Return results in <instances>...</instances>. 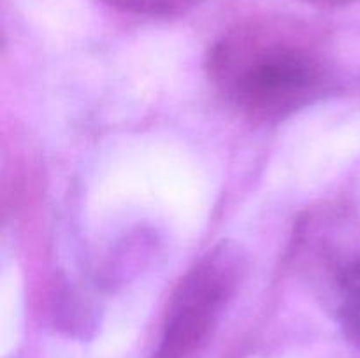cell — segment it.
Listing matches in <instances>:
<instances>
[{"mask_svg": "<svg viewBox=\"0 0 360 358\" xmlns=\"http://www.w3.org/2000/svg\"><path fill=\"white\" fill-rule=\"evenodd\" d=\"M211 77L243 114L281 121L322 97L329 69L306 32L292 23L238 27L210 51Z\"/></svg>", "mask_w": 360, "mask_h": 358, "instance_id": "cell-1", "label": "cell"}, {"mask_svg": "<svg viewBox=\"0 0 360 358\" xmlns=\"http://www.w3.org/2000/svg\"><path fill=\"white\" fill-rule=\"evenodd\" d=\"M248 269L238 242L221 241L207 249L176 288L164 323L160 358H186L213 329L221 309L238 293Z\"/></svg>", "mask_w": 360, "mask_h": 358, "instance_id": "cell-2", "label": "cell"}, {"mask_svg": "<svg viewBox=\"0 0 360 358\" xmlns=\"http://www.w3.org/2000/svg\"><path fill=\"white\" fill-rule=\"evenodd\" d=\"M297 2L304 4V6L315 7V9H323V11H330V9H341V7H347L350 4L357 2V0H297Z\"/></svg>", "mask_w": 360, "mask_h": 358, "instance_id": "cell-5", "label": "cell"}, {"mask_svg": "<svg viewBox=\"0 0 360 358\" xmlns=\"http://www.w3.org/2000/svg\"><path fill=\"white\" fill-rule=\"evenodd\" d=\"M334 298L345 336L360 347V265L345 279Z\"/></svg>", "mask_w": 360, "mask_h": 358, "instance_id": "cell-3", "label": "cell"}, {"mask_svg": "<svg viewBox=\"0 0 360 358\" xmlns=\"http://www.w3.org/2000/svg\"><path fill=\"white\" fill-rule=\"evenodd\" d=\"M109 7L144 16H179L193 7L199 6L202 0H102Z\"/></svg>", "mask_w": 360, "mask_h": 358, "instance_id": "cell-4", "label": "cell"}]
</instances>
